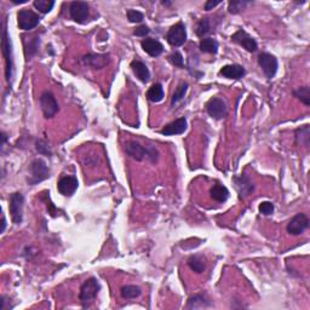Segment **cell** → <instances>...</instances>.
<instances>
[{"instance_id":"3957f363","label":"cell","mask_w":310,"mask_h":310,"mask_svg":"<svg viewBox=\"0 0 310 310\" xmlns=\"http://www.w3.org/2000/svg\"><path fill=\"white\" fill-rule=\"evenodd\" d=\"M1 48H2V55L5 57V64H6V69H5V73H6V80L7 83H11L12 75H14V55H12V45L11 40H10L9 33H7L6 28V21L2 24V41H1Z\"/></svg>"},{"instance_id":"6da1fadb","label":"cell","mask_w":310,"mask_h":310,"mask_svg":"<svg viewBox=\"0 0 310 310\" xmlns=\"http://www.w3.org/2000/svg\"><path fill=\"white\" fill-rule=\"evenodd\" d=\"M125 152L128 156L137 161H142L143 159L147 158L150 163L155 164L159 160V152L155 147L153 146H148V147H143L137 142H128L125 146Z\"/></svg>"},{"instance_id":"d6a6232c","label":"cell","mask_w":310,"mask_h":310,"mask_svg":"<svg viewBox=\"0 0 310 310\" xmlns=\"http://www.w3.org/2000/svg\"><path fill=\"white\" fill-rule=\"evenodd\" d=\"M128 19L131 23H141L145 19V15L137 10H128Z\"/></svg>"},{"instance_id":"277c9868","label":"cell","mask_w":310,"mask_h":310,"mask_svg":"<svg viewBox=\"0 0 310 310\" xmlns=\"http://www.w3.org/2000/svg\"><path fill=\"white\" fill-rule=\"evenodd\" d=\"M50 177V170L43 159H34L29 166L28 184L36 185Z\"/></svg>"},{"instance_id":"9c48e42d","label":"cell","mask_w":310,"mask_h":310,"mask_svg":"<svg viewBox=\"0 0 310 310\" xmlns=\"http://www.w3.org/2000/svg\"><path fill=\"white\" fill-rule=\"evenodd\" d=\"M258 64L268 79L274 78L277 72V68H279V62H277L276 57L273 56L272 54H268V52L259 54Z\"/></svg>"},{"instance_id":"ffe728a7","label":"cell","mask_w":310,"mask_h":310,"mask_svg":"<svg viewBox=\"0 0 310 310\" xmlns=\"http://www.w3.org/2000/svg\"><path fill=\"white\" fill-rule=\"evenodd\" d=\"M131 69H132L133 74L140 79L142 83L147 84L150 80V72L148 69V67L143 63L142 61H138V59H133L131 62Z\"/></svg>"},{"instance_id":"f1b7e54d","label":"cell","mask_w":310,"mask_h":310,"mask_svg":"<svg viewBox=\"0 0 310 310\" xmlns=\"http://www.w3.org/2000/svg\"><path fill=\"white\" fill-rule=\"evenodd\" d=\"M211 33V22L210 18L205 17V18L199 19V22L197 23L195 27V34H197L199 38H204L207 34Z\"/></svg>"},{"instance_id":"8fae6325","label":"cell","mask_w":310,"mask_h":310,"mask_svg":"<svg viewBox=\"0 0 310 310\" xmlns=\"http://www.w3.org/2000/svg\"><path fill=\"white\" fill-rule=\"evenodd\" d=\"M206 111L208 115L215 120H222L228 114V107L224 100L219 97H213L206 103Z\"/></svg>"},{"instance_id":"ab89813d","label":"cell","mask_w":310,"mask_h":310,"mask_svg":"<svg viewBox=\"0 0 310 310\" xmlns=\"http://www.w3.org/2000/svg\"><path fill=\"white\" fill-rule=\"evenodd\" d=\"M1 217H2V223H1V233H4V230H5V228H6V219H5V215L4 213H2L1 215Z\"/></svg>"},{"instance_id":"4dcf8cb0","label":"cell","mask_w":310,"mask_h":310,"mask_svg":"<svg viewBox=\"0 0 310 310\" xmlns=\"http://www.w3.org/2000/svg\"><path fill=\"white\" fill-rule=\"evenodd\" d=\"M250 4H251V1H247V0H232L228 4V11L233 15H237L241 12Z\"/></svg>"},{"instance_id":"5b68a950","label":"cell","mask_w":310,"mask_h":310,"mask_svg":"<svg viewBox=\"0 0 310 310\" xmlns=\"http://www.w3.org/2000/svg\"><path fill=\"white\" fill-rule=\"evenodd\" d=\"M24 197L21 193H12L9 200V210L11 213V219L15 224H21L23 220Z\"/></svg>"},{"instance_id":"8992f818","label":"cell","mask_w":310,"mask_h":310,"mask_svg":"<svg viewBox=\"0 0 310 310\" xmlns=\"http://www.w3.org/2000/svg\"><path fill=\"white\" fill-rule=\"evenodd\" d=\"M39 22H40V17L32 10L22 9L17 14V24L22 31H32L38 26Z\"/></svg>"},{"instance_id":"484cf974","label":"cell","mask_w":310,"mask_h":310,"mask_svg":"<svg viewBox=\"0 0 310 310\" xmlns=\"http://www.w3.org/2000/svg\"><path fill=\"white\" fill-rule=\"evenodd\" d=\"M188 265L192 270H194L195 273L200 274V273H204L205 269H206V262H205V258L202 256H199V255H195V256H192L189 259H188Z\"/></svg>"},{"instance_id":"f35d334b","label":"cell","mask_w":310,"mask_h":310,"mask_svg":"<svg viewBox=\"0 0 310 310\" xmlns=\"http://www.w3.org/2000/svg\"><path fill=\"white\" fill-rule=\"evenodd\" d=\"M220 2H222L220 0H217V1H213V0H208V1L205 2V10H206V11H210V10H212L213 7L218 6V5H219Z\"/></svg>"},{"instance_id":"d6986e66","label":"cell","mask_w":310,"mask_h":310,"mask_svg":"<svg viewBox=\"0 0 310 310\" xmlns=\"http://www.w3.org/2000/svg\"><path fill=\"white\" fill-rule=\"evenodd\" d=\"M141 46H142L145 52H147L150 57H158L164 52L163 44L153 38L143 39V40L141 41Z\"/></svg>"},{"instance_id":"52a82bcc","label":"cell","mask_w":310,"mask_h":310,"mask_svg":"<svg viewBox=\"0 0 310 310\" xmlns=\"http://www.w3.org/2000/svg\"><path fill=\"white\" fill-rule=\"evenodd\" d=\"M69 15L74 22L85 24L90 17V7L85 1H72L69 5Z\"/></svg>"},{"instance_id":"8d00e7d4","label":"cell","mask_w":310,"mask_h":310,"mask_svg":"<svg viewBox=\"0 0 310 310\" xmlns=\"http://www.w3.org/2000/svg\"><path fill=\"white\" fill-rule=\"evenodd\" d=\"M38 48H39V39H33V40H31V43H29V45L27 46L26 49V52H28L29 50V54L27 55V58H31V57H33L34 55H36V52L38 51Z\"/></svg>"},{"instance_id":"44dd1931","label":"cell","mask_w":310,"mask_h":310,"mask_svg":"<svg viewBox=\"0 0 310 310\" xmlns=\"http://www.w3.org/2000/svg\"><path fill=\"white\" fill-rule=\"evenodd\" d=\"M212 307V302L207 298L205 294H194L188 299V303L185 306L187 309H204Z\"/></svg>"},{"instance_id":"9a60e30c","label":"cell","mask_w":310,"mask_h":310,"mask_svg":"<svg viewBox=\"0 0 310 310\" xmlns=\"http://www.w3.org/2000/svg\"><path fill=\"white\" fill-rule=\"evenodd\" d=\"M78 178L75 176H64L57 183V189L63 197H72L78 189Z\"/></svg>"},{"instance_id":"60d3db41","label":"cell","mask_w":310,"mask_h":310,"mask_svg":"<svg viewBox=\"0 0 310 310\" xmlns=\"http://www.w3.org/2000/svg\"><path fill=\"white\" fill-rule=\"evenodd\" d=\"M12 4L17 5V4H24V2H27V0H11Z\"/></svg>"},{"instance_id":"603a6c76","label":"cell","mask_w":310,"mask_h":310,"mask_svg":"<svg viewBox=\"0 0 310 310\" xmlns=\"http://www.w3.org/2000/svg\"><path fill=\"white\" fill-rule=\"evenodd\" d=\"M294 137H296V145L309 147L310 142V126L303 125L294 131Z\"/></svg>"},{"instance_id":"30bf717a","label":"cell","mask_w":310,"mask_h":310,"mask_svg":"<svg viewBox=\"0 0 310 310\" xmlns=\"http://www.w3.org/2000/svg\"><path fill=\"white\" fill-rule=\"evenodd\" d=\"M309 228V218L306 213H297L296 216L291 218V220L287 224L286 230L290 235H301Z\"/></svg>"},{"instance_id":"7a4b0ae2","label":"cell","mask_w":310,"mask_h":310,"mask_svg":"<svg viewBox=\"0 0 310 310\" xmlns=\"http://www.w3.org/2000/svg\"><path fill=\"white\" fill-rule=\"evenodd\" d=\"M100 290L101 285L96 277H90L81 285L79 299H80L83 308H90L91 304L95 302L96 297L100 293Z\"/></svg>"},{"instance_id":"83f0119b","label":"cell","mask_w":310,"mask_h":310,"mask_svg":"<svg viewBox=\"0 0 310 310\" xmlns=\"http://www.w3.org/2000/svg\"><path fill=\"white\" fill-rule=\"evenodd\" d=\"M141 293H142V290L136 285H126L121 289V297L125 299L137 298L141 296Z\"/></svg>"},{"instance_id":"d590c367","label":"cell","mask_w":310,"mask_h":310,"mask_svg":"<svg viewBox=\"0 0 310 310\" xmlns=\"http://www.w3.org/2000/svg\"><path fill=\"white\" fill-rule=\"evenodd\" d=\"M259 212L264 216H270L274 212V204L270 201H263L259 204Z\"/></svg>"},{"instance_id":"836d02e7","label":"cell","mask_w":310,"mask_h":310,"mask_svg":"<svg viewBox=\"0 0 310 310\" xmlns=\"http://www.w3.org/2000/svg\"><path fill=\"white\" fill-rule=\"evenodd\" d=\"M36 150L39 152V154H43V155H45V156H51L52 155V152H51V149H50V146H49L48 143H46V141H44V140L36 141Z\"/></svg>"},{"instance_id":"4316f807","label":"cell","mask_w":310,"mask_h":310,"mask_svg":"<svg viewBox=\"0 0 310 310\" xmlns=\"http://www.w3.org/2000/svg\"><path fill=\"white\" fill-rule=\"evenodd\" d=\"M188 88H189V85H188V83H185V81L181 83L180 85L176 88L175 92H173V95H172V98H171V106L175 107L176 104H177L178 102H181V101L184 98L185 93H187V91H188Z\"/></svg>"},{"instance_id":"e575fe53","label":"cell","mask_w":310,"mask_h":310,"mask_svg":"<svg viewBox=\"0 0 310 310\" xmlns=\"http://www.w3.org/2000/svg\"><path fill=\"white\" fill-rule=\"evenodd\" d=\"M168 59H170L171 63L176 67H180L182 68L183 67V56L180 51H175L168 56Z\"/></svg>"},{"instance_id":"7c38bea8","label":"cell","mask_w":310,"mask_h":310,"mask_svg":"<svg viewBox=\"0 0 310 310\" xmlns=\"http://www.w3.org/2000/svg\"><path fill=\"white\" fill-rule=\"evenodd\" d=\"M232 41L249 52H256L257 49H258V44H257L256 39L250 36L244 29H239L237 32H235L232 36Z\"/></svg>"},{"instance_id":"cb8c5ba5","label":"cell","mask_w":310,"mask_h":310,"mask_svg":"<svg viewBox=\"0 0 310 310\" xmlns=\"http://www.w3.org/2000/svg\"><path fill=\"white\" fill-rule=\"evenodd\" d=\"M164 96H165V93H164V88L163 85L159 83L153 84L147 92L148 100H149L150 102H154V103L161 102V101L164 100Z\"/></svg>"},{"instance_id":"5bb4252c","label":"cell","mask_w":310,"mask_h":310,"mask_svg":"<svg viewBox=\"0 0 310 310\" xmlns=\"http://www.w3.org/2000/svg\"><path fill=\"white\" fill-rule=\"evenodd\" d=\"M233 183H234L235 189L237 190L239 197L241 198V199L247 198L255 190L254 182H252L251 178L247 175H245V173L241 176H235V177H233Z\"/></svg>"},{"instance_id":"7402d4cb","label":"cell","mask_w":310,"mask_h":310,"mask_svg":"<svg viewBox=\"0 0 310 310\" xmlns=\"http://www.w3.org/2000/svg\"><path fill=\"white\" fill-rule=\"evenodd\" d=\"M210 194L211 198H212L215 201L224 202L227 201L228 198H229V190H228V188L225 187V185L217 182L212 185V188H211L210 190Z\"/></svg>"},{"instance_id":"2e32d148","label":"cell","mask_w":310,"mask_h":310,"mask_svg":"<svg viewBox=\"0 0 310 310\" xmlns=\"http://www.w3.org/2000/svg\"><path fill=\"white\" fill-rule=\"evenodd\" d=\"M81 62L93 69H102L109 64L110 58L108 54H88L81 58Z\"/></svg>"},{"instance_id":"4fadbf2b","label":"cell","mask_w":310,"mask_h":310,"mask_svg":"<svg viewBox=\"0 0 310 310\" xmlns=\"http://www.w3.org/2000/svg\"><path fill=\"white\" fill-rule=\"evenodd\" d=\"M40 107L43 110L44 116L46 119H52L59 110L58 103H57L56 98L51 92L46 91L40 96Z\"/></svg>"},{"instance_id":"b9f144b4","label":"cell","mask_w":310,"mask_h":310,"mask_svg":"<svg viewBox=\"0 0 310 310\" xmlns=\"http://www.w3.org/2000/svg\"><path fill=\"white\" fill-rule=\"evenodd\" d=\"M161 4L165 5V6H170V5L172 4V2H171V1H161Z\"/></svg>"},{"instance_id":"ba28073f","label":"cell","mask_w":310,"mask_h":310,"mask_svg":"<svg viewBox=\"0 0 310 310\" xmlns=\"http://www.w3.org/2000/svg\"><path fill=\"white\" fill-rule=\"evenodd\" d=\"M166 40L171 46H175V48L182 46L187 40V31H185L184 23L178 22L175 26L171 27L166 34Z\"/></svg>"},{"instance_id":"d4e9b609","label":"cell","mask_w":310,"mask_h":310,"mask_svg":"<svg viewBox=\"0 0 310 310\" xmlns=\"http://www.w3.org/2000/svg\"><path fill=\"white\" fill-rule=\"evenodd\" d=\"M218 48H219V44L216 39L213 38H204L201 39L199 44V49L201 52H205V54H217Z\"/></svg>"},{"instance_id":"f546056e","label":"cell","mask_w":310,"mask_h":310,"mask_svg":"<svg viewBox=\"0 0 310 310\" xmlns=\"http://www.w3.org/2000/svg\"><path fill=\"white\" fill-rule=\"evenodd\" d=\"M293 96L296 98H298L304 106L309 107L310 106V88L309 86H302L298 88L297 90H293Z\"/></svg>"},{"instance_id":"e0dca14e","label":"cell","mask_w":310,"mask_h":310,"mask_svg":"<svg viewBox=\"0 0 310 310\" xmlns=\"http://www.w3.org/2000/svg\"><path fill=\"white\" fill-rule=\"evenodd\" d=\"M185 130H187V119L180 118L177 120L172 121V123L167 124L160 132L164 136H175L182 135V133L185 132Z\"/></svg>"},{"instance_id":"ac0fdd59","label":"cell","mask_w":310,"mask_h":310,"mask_svg":"<svg viewBox=\"0 0 310 310\" xmlns=\"http://www.w3.org/2000/svg\"><path fill=\"white\" fill-rule=\"evenodd\" d=\"M219 74L223 78L239 80V79H241L246 74V71L240 64H227V66H223L220 68Z\"/></svg>"},{"instance_id":"1f68e13d","label":"cell","mask_w":310,"mask_h":310,"mask_svg":"<svg viewBox=\"0 0 310 310\" xmlns=\"http://www.w3.org/2000/svg\"><path fill=\"white\" fill-rule=\"evenodd\" d=\"M34 7L41 12V14H49L55 6L54 0H36L33 2Z\"/></svg>"},{"instance_id":"74e56055","label":"cell","mask_w":310,"mask_h":310,"mask_svg":"<svg viewBox=\"0 0 310 310\" xmlns=\"http://www.w3.org/2000/svg\"><path fill=\"white\" fill-rule=\"evenodd\" d=\"M149 33H150V29L148 28V27L146 26V24L137 27V28H136L135 31H133V36H141V38H146V36H147Z\"/></svg>"}]
</instances>
